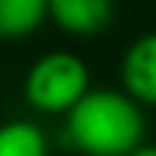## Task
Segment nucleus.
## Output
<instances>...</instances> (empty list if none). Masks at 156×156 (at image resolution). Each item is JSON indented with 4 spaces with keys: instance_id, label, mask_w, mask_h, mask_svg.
Segmentation results:
<instances>
[{
    "instance_id": "nucleus-2",
    "label": "nucleus",
    "mask_w": 156,
    "mask_h": 156,
    "mask_svg": "<svg viewBox=\"0 0 156 156\" xmlns=\"http://www.w3.org/2000/svg\"><path fill=\"white\" fill-rule=\"evenodd\" d=\"M89 89H92L89 64L76 52H64V49L40 55L28 67L22 83V95L28 107L49 116H58V113L67 116Z\"/></svg>"
},
{
    "instance_id": "nucleus-1",
    "label": "nucleus",
    "mask_w": 156,
    "mask_h": 156,
    "mask_svg": "<svg viewBox=\"0 0 156 156\" xmlns=\"http://www.w3.org/2000/svg\"><path fill=\"white\" fill-rule=\"evenodd\" d=\"M144 132V110L122 89H89L64 116V138L83 156H129Z\"/></svg>"
},
{
    "instance_id": "nucleus-6",
    "label": "nucleus",
    "mask_w": 156,
    "mask_h": 156,
    "mask_svg": "<svg viewBox=\"0 0 156 156\" xmlns=\"http://www.w3.org/2000/svg\"><path fill=\"white\" fill-rule=\"evenodd\" d=\"M0 156H49V138L31 119L0 122Z\"/></svg>"
},
{
    "instance_id": "nucleus-7",
    "label": "nucleus",
    "mask_w": 156,
    "mask_h": 156,
    "mask_svg": "<svg viewBox=\"0 0 156 156\" xmlns=\"http://www.w3.org/2000/svg\"><path fill=\"white\" fill-rule=\"evenodd\" d=\"M129 156H156V144H141V147L132 150Z\"/></svg>"
},
{
    "instance_id": "nucleus-4",
    "label": "nucleus",
    "mask_w": 156,
    "mask_h": 156,
    "mask_svg": "<svg viewBox=\"0 0 156 156\" xmlns=\"http://www.w3.org/2000/svg\"><path fill=\"white\" fill-rule=\"evenodd\" d=\"M46 19L70 37H95L113 22V0H46Z\"/></svg>"
},
{
    "instance_id": "nucleus-3",
    "label": "nucleus",
    "mask_w": 156,
    "mask_h": 156,
    "mask_svg": "<svg viewBox=\"0 0 156 156\" xmlns=\"http://www.w3.org/2000/svg\"><path fill=\"white\" fill-rule=\"evenodd\" d=\"M119 83L135 104L156 107V31H147L129 43L119 61Z\"/></svg>"
},
{
    "instance_id": "nucleus-5",
    "label": "nucleus",
    "mask_w": 156,
    "mask_h": 156,
    "mask_svg": "<svg viewBox=\"0 0 156 156\" xmlns=\"http://www.w3.org/2000/svg\"><path fill=\"white\" fill-rule=\"evenodd\" d=\"M46 22V0H0V40L31 37Z\"/></svg>"
}]
</instances>
